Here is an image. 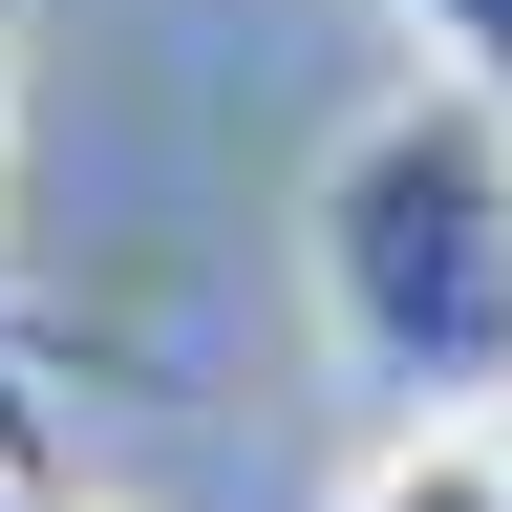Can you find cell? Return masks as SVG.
<instances>
[{
	"mask_svg": "<svg viewBox=\"0 0 512 512\" xmlns=\"http://www.w3.org/2000/svg\"><path fill=\"white\" fill-rule=\"evenodd\" d=\"M0 512H107V491H64V470H0Z\"/></svg>",
	"mask_w": 512,
	"mask_h": 512,
	"instance_id": "277c9868",
	"label": "cell"
},
{
	"mask_svg": "<svg viewBox=\"0 0 512 512\" xmlns=\"http://www.w3.org/2000/svg\"><path fill=\"white\" fill-rule=\"evenodd\" d=\"M0 128H22V22H0Z\"/></svg>",
	"mask_w": 512,
	"mask_h": 512,
	"instance_id": "5b68a950",
	"label": "cell"
},
{
	"mask_svg": "<svg viewBox=\"0 0 512 512\" xmlns=\"http://www.w3.org/2000/svg\"><path fill=\"white\" fill-rule=\"evenodd\" d=\"M299 278H320V342L384 427L427 406H512V107L491 86H384L299 192Z\"/></svg>",
	"mask_w": 512,
	"mask_h": 512,
	"instance_id": "6da1fadb",
	"label": "cell"
},
{
	"mask_svg": "<svg viewBox=\"0 0 512 512\" xmlns=\"http://www.w3.org/2000/svg\"><path fill=\"white\" fill-rule=\"evenodd\" d=\"M342 512H512V406H427V427H384Z\"/></svg>",
	"mask_w": 512,
	"mask_h": 512,
	"instance_id": "7a4b0ae2",
	"label": "cell"
},
{
	"mask_svg": "<svg viewBox=\"0 0 512 512\" xmlns=\"http://www.w3.org/2000/svg\"><path fill=\"white\" fill-rule=\"evenodd\" d=\"M406 22H427L448 86H491V107H512V0H406Z\"/></svg>",
	"mask_w": 512,
	"mask_h": 512,
	"instance_id": "3957f363",
	"label": "cell"
}]
</instances>
